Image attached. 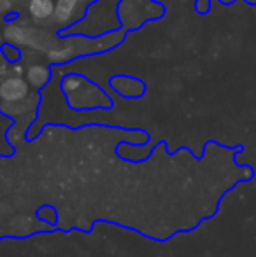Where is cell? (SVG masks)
Masks as SVG:
<instances>
[{"mask_svg": "<svg viewBox=\"0 0 256 257\" xmlns=\"http://www.w3.org/2000/svg\"><path fill=\"white\" fill-rule=\"evenodd\" d=\"M121 0H95L88 4L82 18L70 28L68 32L58 34L65 37L67 34L84 35V37H102L106 34H114L120 30L121 21L118 18V7Z\"/></svg>", "mask_w": 256, "mask_h": 257, "instance_id": "6da1fadb", "label": "cell"}, {"mask_svg": "<svg viewBox=\"0 0 256 257\" xmlns=\"http://www.w3.org/2000/svg\"><path fill=\"white\" fill-rule=\"evenodd\" d=\"M62 91L72 110H95L113 108V100L86 77L77 74L67 75L62 82Z\"/></svg>", "mask_w": 256, "mask_h": 257, "instance_id": "7a4b0ae2", "label": "cell"}, {"mask_svg": "<svg viewBox=\"0 0 256 257\" xmlns=\"http://www.w3.org/2000/svg\"><path fill=\"white\" fill-rule=\"evenodd\" d=\"M86 11V4L81 0H56L55 2V13H53L51 21L60 28H70L82 18Z\"/></svg>", "mask_w": 256, "mask_h": 257, "instance_id": "3957f363", "label": "cell"}, {"mask_svg": "<svg viewBox=\"0 0 256 257\" xmlns=\"http://www.w3.org/2000/svg\"><path fill=\"white\" fill-rule=\"evenodd\" d=\"M28 81L21 75H11L0 82V105L25 102L28 96Z\"/></svg>", "mask_w": 256, "mask_h": 257, "instance_id": "277c9868", "label": "cell"}, {"mask_svg": "<svg viewBox=\"0 0 256 257\" xmlns=\"http://www.w3.org/2000/svg\"><path fill=\"white\" fill-rule=\"evenodd\" d=\"M111 88L123 98H140L146 91V86L139 79L128 77V75H116L109 81Z\"/></svg>", "mask_w": 256, "mask_h": 257, "instance_id": "5b68a950", "label": "cell"}, {"mask_svg": "<svg viewBox=\"0 0 256 257\" xmlns=\"http://www.w3.org/2000/svg\"><path fill=\"white\" fill-rule=\"evenodd\" d=\"M55 13V0H30L28 2V14L37 23L51 21Z\"/></svg>", "mask_w": 256, "mask_h": 257, "instance_id": "8992f818", "label": "cell"}, {"mask_svg": "<svg viewBox=\"0 0 256 257\" xmlns=\"http://www.w3.org/2000/svg\"><path fill=\"white\" fill-rule=\"evenodd\" d=\"M49 79H51V72H49V68L46 67V65L35 63L27 68V81H28V84L34 86L35 89L44 88L49 82Z\"/></svg>", "mask_w": 256, "mask_h": 257, "instance_id": "52a82bcc", "label": "cell"}, {"mask_svg": "<svg viewBox=\"0 0 256 257\" xmlns=\"http://www.w3.org/2000/svg\"><path fill=\"white\" fill-rule=\"evenodd\" d=\"M37 217L41 220H44V222H49L51 226H55V224L58 222V213H56V210L53 208V206H49V205L39 208L37 210Z\"/></svg>", "mask_w": 256, "mask_h": 257, "instance_id": "ba28073f", "label": "cell"}, {"mask_svg": "<svg viewBox=\"0 0 256 257\" xmlns=\"http://www.w3.org/2000/svg\"><path fill=\"white\" fill-rule=\"evenodd\" d=\"M2 48V58H6L9 63H18L20 61V58H21V53H20V49H18V46H14V44H2L0 46Z\"/></svg>", "mask_w": 256, "mask_h": 257, "instance_id": "9c48e42d", "label": "cell"}, {"mask_svg": "<svg viewBox=\"0 0 256 257\" xmlns=\"http://www.w3.org/2000/svg\"><path fill=\"white\" fill-rule=\"evenodd\" d=\"M13 13V0H0V18Z\"/></svg>", "mask_w": 256, "mask_h": 257, "instance_id": "30bf717a", "label": "cell"}, {"mask_svg": "<svg viewBox=\"0 0 256 257\" xmlns=\"http://www.w3.org/2000/svg\"><path fill=\"white\" fill-rule=\"evenodd\" d=\"M195 9H197L200 14L209 13V11H211V0H197V4H195Z\"/></svg>", "mask_w": 256, "mask_h": 257, "instance_id": "8fae6325", "label": "cell"}, {"mask_svg": "<svg viewBox=\"0 0 256 257\" xmlns=\"http://www.w3.org/2000/svg\"><path fill=\"white\" fill-rule=\"evenodd\" d=\"M21 74H23V68L20 65H14V75H21Z\"/></svg>", "mask_w": 256, "mask_h": 257, "instance_id": "7c38bea8", "label": "cell"}, {"mask_svg": "<svg viewBox=\"0 0 256 257\" xmlns=\"http://www.w3.org/2000/svg\"><path fill=\"white\" fill-rule=\"evenodd\" d=\"M82 4H86V6H88V4H92V2H95V0H81Z\"/></svg>", "mask_w": 256, "mask_h": 257, "instance_id": "4fadbf2b", "label": "cell"}, {"mask_svg": "<svg viewBox=\"0 0 256 257\" xmlns=\"http://www.w3.org/2000/svg\"><path fill=\"white\" fill-rule=\"evenodd\" d=\"M219 2H223V4H232L233 0H219Z\"/></svg>", "mask_w": 256, "mask_h": 257, "instance_id": "5bb4252c", "label": "cell"}, {"mask_svg": "<svg viewBox=\"0 0 256 257\" xmlns=\"http://www.w3.org/2000/svg\"><path fill=\"white\" fill-rule=\"evenodd\" d=\"M247 4H253V6H256V0H246Z\"/></svg>", "mask_w": 256, "mask_h": 257, "instance_id": "9a60e30c", "label": "cell"}, {"mask_svg": "<svg viewBox=\"0 0 256 257\" xmlns=\"http://www.w3.org/2000/svg\"><path fill=\"white\" fill-rule=\"evenodd\" d=\"M0 46H2V35H0Z\"/></svg>", "mask_w": 256, "mask_h": 257, "instance_id": "2e32d148", "label": "cell"}, {"mask_svg": "<svg viewBox=\"0 0 256 257\" xmlns=\"http://www.w3.org/2000/svg\"><path fill=\"white\" fill-rule=\"evenodd\" d=\"M0 60H2V53H0Z\"/></svg>", "mask_w": 256, "mask_h": 257, "instance_id": "e0dca14e", "label": "cell"}]
</instances>
